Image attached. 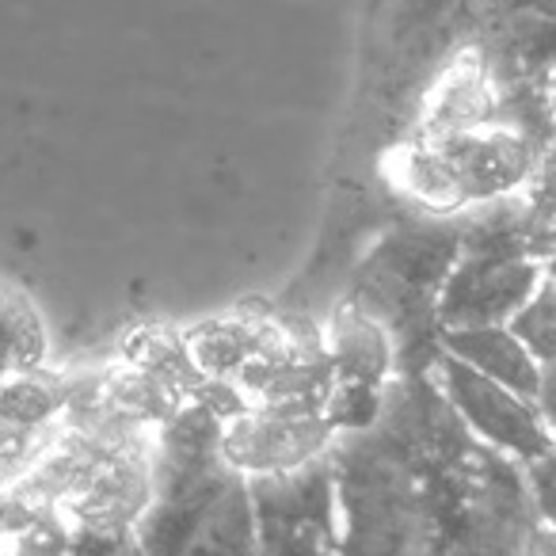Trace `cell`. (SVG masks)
Returning a JSON list of instances; mask_svg holds the SVG:
<instances>
[{
    "label": "cell",
    "instance_id": "obj_5",
    "mask_svg": "<svg viewBox=\"0 0 556 556\" xmlns=\"http://www.w3.org/2000/svg\"><path fill=\"white\" fill-rule=\"evenodd\" d=\"M336 439H340V431L320 412H282L244 404L222 419L217 454L240 477L267 480L309 469V465L332 457Z\"/></svg>",
    "mask_w": 556,
    "mask_h": 556
},
{
    "label": "cell",
    "instance_id": "obj_11",
    "mask_svg": "<svg viewBox=\"0 0 556 556\" xmlns=\"http://www.w3.org/2000/svg\"><path fill=\"white\" fill-rule=\"evenodd\" d=\"M263 530V545L255 556H336V541L313 530Z\"/></svg>",
    "mask_w": 556,
    "mask_h": 556
},
{
    "label": "cell",
    "instance_id": "obj_14",
    "mask_svg": "<svg viewBox=\"0 0 556 556\" xmlns=\"http://www.w3.org/2000/svg\"><path fill=\"white\" fill-rule=\"evenodd\" d=\"M31 442H35V434L12 431V427L0 424V469L27 465V457H31Z\"/></svg>",
    "mask_w": 556,
    "mask_h": 556
},
{
    "label": "cell",
    "instance_id": "obj_6",
    "mask_svg": "<svg viewBox=\"0 0 556 556\" xmlns=\"http://www.w3.org/2000/svg\"><path fill=\"white\" fill-rule=\"evenodd\" d=\"M469 47L503 85L545 88L556 73V0H462Z\"/></svg>",
    "mask_w": 556,
    "mask_h": 556
},
{
    "label": "cell",
    "instance_id": "obj_12",
    "mask_svg": "<svg viewBox=\"0 0 556 556\" xmlns=\"http://www.w3.org/2000/svg\"><path fill=\"white\" fill-rule=\"evenodd\" d=\"M70 556H146L134 530H73Z\"/></svg>",
    "mask_w": 556,
    "mask_h": 556
},
{
    "label": "cell",
    "instance_id": "obj_7",
    "mask_svg": "<svg viewBox=\"0 0 556 556\" xmlns=\"http://www.w3.org/2000/svg\"><path fill=\"white\" fill-rule=\"evenodd\" d=\"M439 348L450 358L472 366L484 378L515 389L518 396L533 401L541 386V363L530 355L522 340L510 332V325H480V328H442Z\"/></svg>",
    "mask_w": 556,
    "mask_h": 556
},
{
    "label": "cell",
    "instance_id": "obj_1",
    "mask_svg": "<svg viewBox=\"0 0 556 556\" xmlns=\"http://www.w3.org/2000/svg\"><path fill=\"white\" fill-rule=\"evenodd\" d=\"M427 363L389 381L370 431L336 439V556H545L526 469L462 424Z\"/></svg>",
    "mask_w": 556,
    "mask_h": 556
},
{
    "label": "cell",
    "instance_id": "obj_8",
    "mask_svg": "<svg viewBox=\"0 0 556 556\" xmlns=\"http://www.w3.org/2000/svg\"><path fill=\"white\" fill-rule=\"evenodd\" d=\"M65 412V378L47 370L12 374L0 386V424L24 434L54 431Z\"/></svg>",
    "mask_w": 556,
    "mask_h": 556
},
{
    "label": "cell",
    "instance_id": "obj_4",
    "mask_svg": "<svg viewBox=\"0 0 556 556\" xmlns=\"http://www.w3.org/2000/svg\"><path fill=\"white\" fill-rule=\"evenodd\" d=\"M427 366H431V378L439 381L450 408L462 416V424L484 446L500 450V454H507L518 465H533L556 450L553 434H548L545 419H541L533 401L518 396L515 389L500 386V381L484 378L472 366L450 358L439 343H434Z\"/></svg>",
    "mask_w": 556,
    "mask_h": 556
},
{
    "label": "cell",
    "instance_id": "obj_3",
    "mask_svg": "<svg viewBox=\"0 0 556 556\" xmlns=\"http://www.w3.org/2000/svg\"><path fill=\"white\" fill-rule=\"evenodd\" d=\"M541 153L545 146L510 123L457 134L408 130L381 156V176L424 214L462 217L522 194Z\"/></svg>",
    "mask_w": 556,
    "mask_h": 556
},
{
    "label": "cell",
    "instance_id": "obj_17",
    "mask_svg": "<svg viewBox=\"0 0 556 556\" xmlns=\"http://www.w3.org/2000/svg\"><path fill=\"white\" fill-rule=\"evenodd\" d=\"M4 378H9V374H0V386H4Z\"/></svg>",
    "mask_w": 556,
    "mask_h": 556
},
{
    "label": "cell",
    "instance_id": "obj_9",
    "mask_svg": "<svg viewBox=\"0 0 556 556\" xmlns=\"http://www.w3.org/2000/svg\"><path fill=\"white\" fill-rule=\"evenodd\" d=\"M50 358V332L39 309L16 290L0 287V374L42 370Z\"/></svg>",
    "mask_w": 556,
    "mask_h": 556
},
{
    "label": "cell",
    "instance_id": "obj_13",
    "mask_svg": "<svg viewBox=\"0 0 556 556\" xmlns=\"http://www.w3.org/2000/svg\"><path fill=\"white\" fill-rule=\"evenodd\" d=\"M526 477H530V495L541 522L548 530H556V450L548 457H541V462L526 465Z\"/></svg>",
    "mask_w": 556,
    "mask_h": 556
},
{
    "label": "cell",
    "instance_id": "obj_15",
    "mask_svg": "<svg viewBox=\"0 0 556 556\" xmlns=\"http://www.w3.org/2000/svg\"><path fill=\"white\" fill-rule=\"evenodd\" d=\"M533 404H538L541 419H545L548 434H553V442H556V363L541 366V386H538Z\"/></svg>",
    "mask_w": 556,
    "mask_h": 556
},
{
    "label": "cell",
    "instance_id": "obj_16",
    "mask_svg": "<svg viewBox=\"0 0 556 556\" xmlns=\"http://www.w3.org/2000/svg\"><path fill=\"white\" fill-rule=\"evenodd\" d=\"M545 96H548V115H553V126H556V73H553V77H548Z\"/></svg>",
    "mask_w": 556,
    "mask_h": 556
},
{
    "label": "cell",
    "instance_id": "obj_2",
    "mask_svg": "<svg viewBox=\"0 0 556 556\" xmlns=\"http://www.w3.org/2000/svg\"><path fill=\"white\" fill-rule=\"evenodd\" d=\"M222 416L191 401L156 431L153 503L134 526L146 556H255L263 545L252 480L217 454Z\"/></svg>",
    "mask_w": 556,
    "mask_h": 556
},
{
    "label": "cell",
    "instance_id": "obj_10",
    "mask_svg": "<svg viewBox=\"0 0 556 556\" xmlns=\"http://www.w3.org/2000/svg\"><path fill=\"white\" fill-rule=\"evenodd\" d=\"M510 332L530 348V355L538 358L541 366L556 363V287L548 278H541L538 294L515 313Z\"/></svg>",
    "mask_w": 556,
    "mask_h": 556
}]
</instances>
